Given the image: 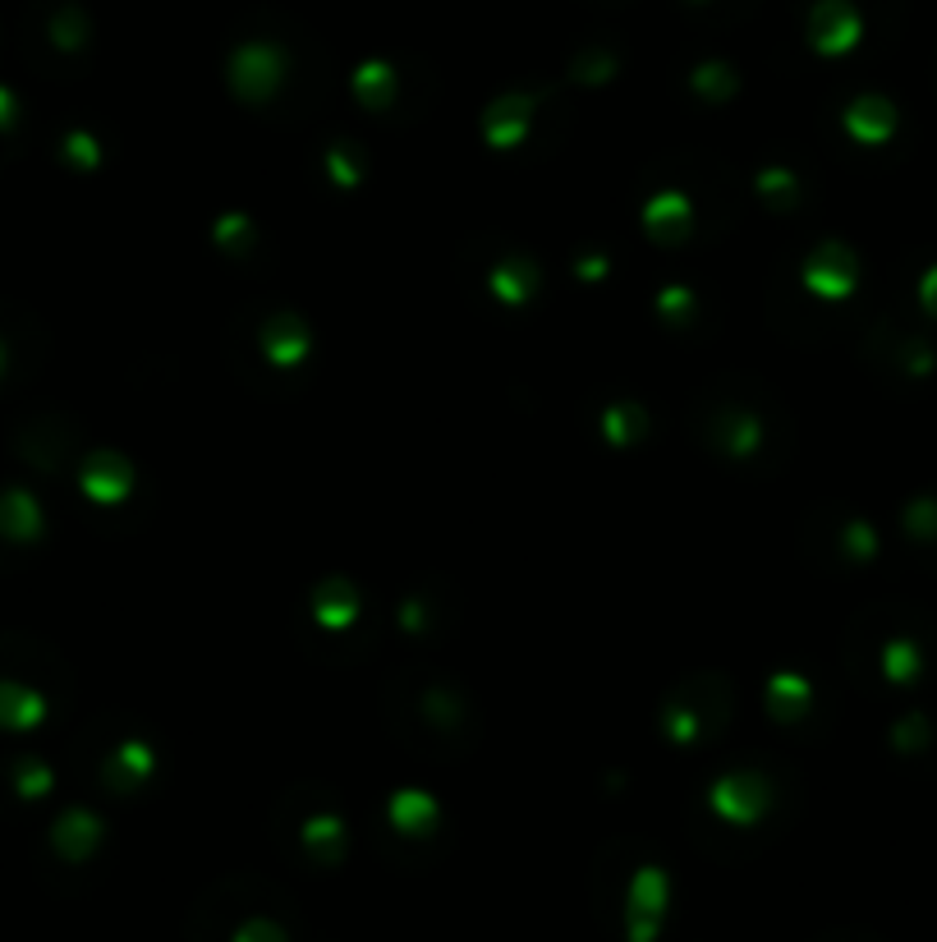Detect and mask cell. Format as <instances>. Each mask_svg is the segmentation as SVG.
Returning <instances> with one entry per match:
<instances>
[{"label": "cell", "mask_w": 937, "mask_h": 942, "mask_svg": "<svg viewBox=\"0 0 937 942\" xmlns=\"http://www.w3.org/2000/svg\"><path fill=\"white\" fill-rule=\"evenodd\" d=\"M235 942H286V933H280L276 924H248V929H239Z\"/></svg>", "instance_id": "3"}, {"label": "cell", "mask_w": 937, "mask_h": 942, "mask_svg": "<svg viewBox=\"0 0 937 942\" xmlns=\"http://www.w3.org/2000/svg\"><path fill=\"white\" fill-rule=\"evenodd\" d=\"M92 841H97V824H92V818H87V814H70V818H65V824H60V828H55V846H60V850H65V856H70V860H83V856H87V850H92Z\"/></svg>", "instance_id": "2"}, {"label": "cell", "mask_w": 937, "mask_h": 942, "mask_svg": "<svg viewBox=\"0 0 937 942\" xmlns=\"http://www.w3.org/2000/svg\"><path fill=\"white\" fill-rule=\"evenodd\" d=\"M662 905H667L662 869H643L635 878V892H630V942H652V938H658Z\"/></svg>", "instance_id": "1"}]
</instances>
